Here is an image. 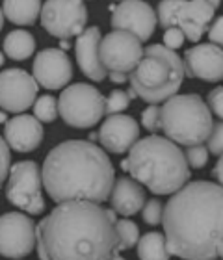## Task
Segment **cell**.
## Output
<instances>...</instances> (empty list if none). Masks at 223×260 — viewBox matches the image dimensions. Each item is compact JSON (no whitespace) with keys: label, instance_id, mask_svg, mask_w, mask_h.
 <instances>
[{"label":"cell","instance_id":"cell-1","mask_svg":"<svg viewBox=\"0 0 223 260\" xmlns=\"http://www.w3.org/2000/svg\"><path fill=\"white\" fill-rule=\"evenodd\" d=\"M162 227L171 255L216 260L223 242V186L208 180L182 186L164 206Z\"/></svg>","mask_w":223,"mask_h":260},{"label":"cell","instance_id":"cell-2","mask_svg":"<svg viewBox=\"0 0 223 260\" xmlns=\"http://www.w3.org/2000/svg\"><path fill=\"white\" fill-rule=\"evenodd\" d=\"M117 212L95 201L58 203L38 225L52 260H110L119 253Z\"/></svg>","mask_w":223,"mask_h":260},{"label":"cell","instance_id":"cell-3","mask_svg":"<svg viewBox=\"0 0 223 260\" xmlns=\"http://www.w3.org/2000/svg\"><path fill=\"white\" fill-rule=\"evenodd\" d=\"M45 191L54 203L110 201L115 171L104 149L86 140H69L47 154L43 166Z\"/></svg>","mask_w":223,"mask_h":260},{"label":"cell","instance_id":"cell-4","mask_svg":"<svg viewBox=\"0 0 223 260\" xmlns=\"http://www.w3.org/2000/svg\"><path fill=\"white\" fill-rule=\"evenodd\" d=\"M121 169L142 182L154 195H173L190 180V164L179 143L162 136H147L136 141Z\"/></svg>","mask_w":223,"mask_h":260},{"label":"cell","instance_id":"cell-5","mask_svg":"<svg viewBox=\"0 0 223 260\" xmlns=\"http://www.w3.org/2000/svg\"><path fill=\"white\" fill-rule=\"evenodd\" d=\"M184 76V61L173 49L166 45H149L129 82L142 101L158 104L177 95Z\"/></svg>","mask_w":223,"mask_h":260},{"label":"cell","instance_id":"cell-6","mask_svg":"<svg viewBox=\"0 0 223 260\" xmlns=\"http://www.w3.org/2000/svg\"><path fill=\"white\" fill-rule=\"evenodd\" d=\"M212 128V110L196 93L173 95L162 104L164 134L179 145L190 147L208 141Z\"/></svg>","mask_w":223,"mask_h":260},{"label":"cell","instance_id":"cell-7","mask_svg":"<svg viewBox=\"0 0 223 260\" xmlns=\"http://www.w3.org/2000/svg\"><path fill=\"white\" fill-rule=\"evenodd\" d=\"M216 8L208 0H160L156 8L158 24L162 28L179 26L192 43L201 41L210 28Z\"/></svg>","mask_w":223,"mask_h":260},{"label":"cell","instance_id":"cell-8","mask_svg":"<svg viewBox=\"0 0 223 260\" xmlns=\"http://www.w3.org/2000/svg\"><path fill=\"white\" fill-rule=\"evenodd\" d=\"M60 117L73 128H91L106 114V99L91 84H73L60 93Z\"/></svg>","mask_w":223,"mask_h":260},{"label":"cell","instance_id":"cell-9","mask_svg":"<svg viewBox=\"0 0 223 260\" xmlns=\"http://www.w3.org/2000/svg\"><path fill=\"white\" fill-rule=\"evenodd\" d=\"M43 188V171L39 169V166L32 160H22L11 168L6 186V197L19 210L39 216L41 212H45Z\"/></svg>","mask_w":223,"mask_h":260},{"label":"cell","instance_id":"cell-10","mask_svg":"<svg viewBox=\"0 0 223 260\" xmlns=\"http://www.w3.org/2000/svg\"><path fill=\"white\" fill-rule=\"evenodd\" d=\"M87 8L84 0H45L41 26L52 38H78L86 30Z\"/></svg>","mask_w":223,"mask_h":260},{"label":"cell","instance_id":"cell-11","mask_svg":"<svg viewBox=\"0 0 223 260\" xmlns=\"http://www.w3.org/2000/svg\"><path fill=\"white\" fill-rule=\"evenodd\" d=\"M38 245V227L22 212H8L0 217V253L6 258L28 256Z\"/></svg>","mask_w":223,"mask_h":260},{"label":"cell","instance_id":"cell-12","mask_svg":"<svg viewBox=\"0 0 223 260\" xmlns=\"http://www.w3.org/2000/svg\"><path fill=\"white\" fill-rule=\"evenodd\" d=\"M143 52L142 39L126 30H112L101 41V60L108 71L131 75L142 61Z\"/></svg>","mask_w":223,"mask_h":260},{"label":"cell","instance_id":"cell-13","mask_svg":"<svg viewBox=\"0 0 223 260\" xmlns=\"http://www.w3.org/2000/svg\"><path fill=\"white\" fill-rule=\"evenodd\" d=\"M39 82L24 69H4L0 75V106L4 112L22 114L34 106Z\"/></svg>","mask_w":223,"mask_h":260},{"label":"cell","instance_id":"cell-14","mask_svg":"<svg viewBox=\"0 0 223 260\" xmlns=\"http://www.w3.org/2000/svg\"><path fill=\"white\" fill-rule=\"evenodd\" d=\"M158 15L152 6L143 0H123L112 13V28L136 34L142 41H149L156 28Z\"/></svg>","mask_w":223,"mask_h":260},{"label":"cell","instance_id":"cell-15","mask_svg":"<svg viewBox=\"0 0 223 260\" xmlns=\"http://www.w3.org/2000/svg\"><path fill=\"white\" fill-rule=\"evenodd\" d=\"M32 73L45 89H61L73 78V63L60 49H45L38 52L32 63Z\"/></svg>","mask_w":223,"mask_h":260},{"label":"cell","instance_id":"cell-16","mask_svg":"<svg viewBox=\"0 0 223 260\" xmlns=\"http://www.w3.org/2000/svg\"><path fill=\"white\" fill-rule=\"evenodd\" d=\"M184 71L188 78L205 82L223 80V47L216 43H201L186 50Z\"/></svg>","mask_w":223,"mask_h":260},{"label":"cell","instance_id":"cell-17","mask_svg":"<svg viewBox=\"0 0 223 260\" xmlns=\"http://www.w3.org/2000/svg\"><path fill=\"white\" fill-rule=\"evenodd\" d=\"M140 140V125L131 115L114 114L108 115L101 128H99V141L101 145L112 154L129 152Z\"/></svg>","mask_w":223,"mask_h":260},{"label":"cell","instance_id":"cell-18","mask_svg":"<svg viewBox=\"0 0 223 260\" xmlns=\"http://www.w3.org/2000/svg\"><path fill=\"white\" fill-rule=\"evenodd\" d=\"M101 41H103L101 30L97 26H91L86 28L76 38L75 45L76 63L82 69V73L93 82H103L110 73L101 60Z\"/></svg>","mask_w":223,"mask_h":260},{"label":"cell","instance_id":"cell-19","mask_svg":"<svg viewBox=\"0 0 223 260\" xmlns=\"http://www.w3.org/2000/svg\"><path fill=\"white\" fill-rule=\"evenodd\" d=\"M43 125L36 115L17 114L4 125V138L17 152H32L43 141Z\"/></svg>","mask_w":223,"mask_h":260},{"label":"cell","instance_id":"cell-20","mask_svg":"<svg viewBox=\"0 0 223 260\" xmlns=\"http://www.w3.org/2000/svg\"><path fill=\"white\" fill-rule=\"evenodd\" d=\"M142 182L132 177H119L110 195V205L121 216H134L145 206V191Z\"/></svg>","mask_w":223,"mask_h":260},{"label":"cell","instance_id":"cell-21","mask_svg":"<svg viewBox=\"0 0 223 260\" xmlns=\"http://www.w3.org/2000/svg\"><path fill=\"white\" fill-rule=\"evenodd\" d=\"M41 0H2V13L17 26H32L41 17Z\"/></svg>","mask_w":223,"mask_h":260},{"label":"cell","instance_id":"cell-22","mask_svg":"<svg viewBox=\"0 0 223 260\" xmlns=\"http://www.w3.org/2000/svg\"><path fill=\"white\" fill-rule=\"evenodd\" d=\"M34 50H36V39L28 30L22 28L10 32L2 41V52L10 60L24 61L34 54Z\"/></svg>","mask_w":223,"mask_h":260},{"label":"cell","instance_id":"cell-23","mask_svg":"<svg viewBox=\"0 0 223 260\" xmlns=\"http://www.w3.org/2000/svg\"><path fill=\"white\" fill-rule=\"evenodd\" d=\"M136 247L140 260H169V256H171V251L168 247V238L162 233L143 234Z\"/></svg>","mask_w":223,"mask_h":260},{"label":"cell","instance_id":"cell-24","mask_svg":"<svg viewBox=\"0 0 223 260\" xmlns=\"http://www.w3.org/2000/svg\"><path fill=\"white\" fill-rule=\"evenodd\" d=\"M58 114H60L58 101H56L52 95H41V97H38V101L34 103V115H36L41 123H54Z\"/></svg>","mask_w":223,"mask_h":260},{"label":"cell","instance_id":"cell-25","mask_svg":"<svg viewBox=\"0 0 223 260\" xmlns=\"http://www.w3.org/2000/svg\"><path fill=\"white\" fill-rule=\"evenodd\" d=\"M117 234H119V251L132 249L140 242V229L131 219H117Z\"/></svg>","mask_w":223,"mask_h":260},{"label":"cell","instance_id":"cell-26","mask_svg":"<svg viewBox=\"0 0 223 260\" xmlns=\"http://www.w3.org/2000/svg\"><path fill=\"white\" fill-rule=\"evenodd\" d=\"M131 101L132 99H131V95H129V91L114 89V91L108 95V99H106V115L121 114L123 110L129 108Z\"/></svg>","mask_w":223,"mask_h":260},{"label":"cell","instance_id":"cell-27","mask_svg":"<svg viewBox=\"0 0 223 260\" xmlns=\"http://www.w3.org/2000/svg\"><path fill=\"white\" fill-rule=\"evenodd\" d=\"M208 154H210V151H208V147H205L203 143L186 147V160L190 164V168H194V169L205 168L208 162Z\"/></svg>","mask_w":223,"mask_h":260},{"label":"cell","instance_id":"cell-28","mask_svg":"<svg viewBox=\"0 0 223 260\" xmlns=\"http://www.w3.org/2000/svg\"><path fill=\"white\" fill-rule=\"evenodd\" d=\"M142 217L143 221L147 223V225H158V223H162L164 219V205L160 203V199H149L145 203V206L142 208Z\"/></svg>","mask_w":223,"mask_h":260},{"label":"cell","instance_id":"cell-29","mask_svg":"<svg viewBox=\"0 0 223 260\" xmlns=\"http://www.w3.org/2000/svg\"><path fill=\"white\" fill-rule=\"evenodd\" d=\"M142 125L149 132H156L162 128V108H158V104H149L147 108L142 112Z\"/></svg>","mask_w":223,"mask_h":260},{"label":"cell","instance_id":"cell-30","mask_svg":"<svg viewBox=\"0 0 223 260\" xmlns=\"http://www.w3.org/2000/svg\"><path fill=\"white\" fill-rule=\"evenodd\" d=\"M184 39H186V34L182 32V28H179V26H171L164 32V45L173 50L180 49L182 43H184Z\"/></svg>","mask_w":223,"mask_h":260},{"label":"cell","instance_id":"cell-31","mask_svg":"<svg viewBox=\"0 0 223 260\" xmlns=\"http://www.w3.org/2000/svg\"><path fill=\"white\" fill-rule=\"evenodd\" d=\"M208 151L212 154H223V121L221 123H216L212 128V134L208 138Z\"/></svg>","mask_w":223,"mask_h":260},{"label":"cell","instance_id":"cell-32","mask_svg":"<svg viewBox=\"0 0 223 260\" xmlns=\"http://www.w3.org/2000/svg\"><path fill=\"white\" fill-rule=\"evenodd\" d=\"M207 103L212 110V114H216L219 119H223V86L214 87L212 91L208 93Z\"/></svg>","mask_w":223,"mask_h":260},{"label":"cell","instance_id":"cell-33","mask_svg":"<svg viewBox=\"0 0 223 260\" xmlns=\"http://www.w3.org/2000/svg\"><path fill=\"white\" fill-rule=\"evenodd\" d=\"M0 158H2V162H0V180L6 182V179H8V171H11V168H10V164H11L10 143L6 141V138L0 140Z\"/></svg>","mask_w":223,"mask_h":260},{"label":"cell","instance_id":"cell-34","mask_svg":"<svg viewBox=\"0 0 223 260\" xmlns=\"http://www.w3.org/2000/svg\"><path fill=\"white\" fill-rule=\"evenodd\" d=\"M208 39H210V43H216L219 47H223V15H219L210 24V28H208Z\"/></svg>","mask_w":223,"mask_h":260},{"label":"cell","instance_id":"cell-35","mask_svg":"<svg viewBox=\"0 0 223 260\" xmlns=\"http://www.w3.org/2000/svg\"><path fill=\"white\" fill-rule=\"evenodd\" d=\"M108 76L114 84H125L126 80H131V75H129V73H119V71H110Z\"/></svg>","mask_w":223,"mask_h":260},{"label":"cell","instance_id":"cell-36","mask_svg":"<svg viewBox=\"0 0 223 260\" xmlns=\"http://www.w3.org/2000/svg\"><path fill=\"white\" fill-rule=\"evenodd\" d=\"M212 175L216 177V180H218L219 184L223 186V154L219 156V160H218V164H216V168H214Z\"/></svg>","mask_w":223,"mask_h":260},{"label":"cell","instance_id":"cell-37","mask_svg":"<svg viewBox=\"0 0 223 260\" xmlns=\"http://www.w3.org/2000/svg\"><path fill=\"white\" fill-rule=\"evenodd\" d=\"M38 256H39V260H52L49 256V253H47V249H45V245H43V242L38 238Z\"/></svg>","mask_w":223,"mask_h":260},{"label":"cell","instance_id":"cell-38","mask_svg":"<svg viewBox=\"0 0 223 260\" xmlns=\"http://www.w3.org/2000/svg\"><path fill=\"white\" fill-rule=\"evenodd\" d=\"M208 2H210V4H212L214 8H216V10H218L219 4H221V0H208Z\"/></svg>","mask_w":223,"mask_h":260},{"label":"cell","instance_id":"cell-39","mask_svg":"<svg viewBox=\"0 0 223 260\" xmlns=\"http://www.w3.org/2000/svg\"><path fill=\"white\" fill-rule=\"evenodd\" d=\"M218 256H221V258H223V242L219 244V247H218Z\"/></svg>","mask_w":223,"mask_h":260},{"label":"cell","instance_id":"cell-40","mask_svg":"<svg viewBox=\"0 0 223 260\" xmlns=\"http://www.w3.org/2000/svg\"><path fill=\"white\" fill-rule=\"evenodd\" d=\"M110 260H125V258H123V256H121L119 253H115V255L112 256V258H110Z\"/></svg>","mask_w":223,"mask_h":260},{"label":"cell","instance_id":"cell-41","mask_svg":"<svg viewBox=\"0 0 223 260\" xmlns=\"http://www.w3.org/2000/svg\"><path fill=\"white\" fill-rule=\"evenodd\" d=\"M115 2H123V0H115Z\"/></svg>","mask_w":223,"mask_h":260},{"label":"cell","instance_id":"cell-42","mask_svg":"<svg viewBox=\"0 0 223 260\" xmlns=\"http://www.w3.org/2000/svg\"><path fill=\"white\" fill-rule=\"evenodd\" d=\"M15 260H19V258H15Z\"/></svg>","mask_w":223,"mask_h":260}]
</instances>
